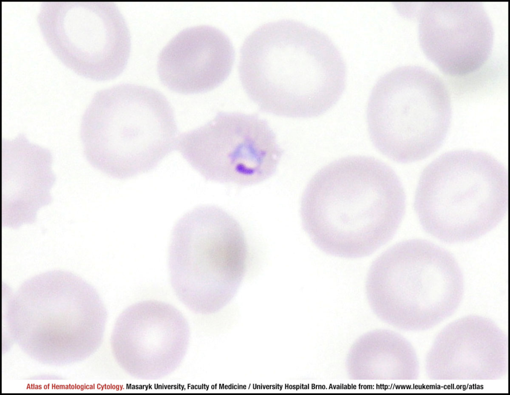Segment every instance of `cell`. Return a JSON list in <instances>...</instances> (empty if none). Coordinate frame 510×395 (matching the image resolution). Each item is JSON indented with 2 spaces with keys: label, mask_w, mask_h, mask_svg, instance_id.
Masks as SVG:
<instances>
[{
  "label": "cell",
  "mask_w": 510,
  "mask_h": 395,
  "mask_svg": "<svg viewBox=\"0 0 510 395\" xmlns=\"http://www.w3.org/2000/svg\"><path fill=\"white\" fill-rule=\"evenodd\" d=\"M419 40L426 57L452 76L480 69L491 53L494 31L477 2H431L418 10Z\"/></svg>",
  "instance_id": "9"
},
{
  "label": "cell",
  "mask_w": 510,
  "mask_h": 395,
  "mask_svg": "<svg viewBox=\"0 0 510 395\" xmlns=\"http://www.w3.org/2000/svg\"><path fill=\"white\" fill-rule=\"evenodd\" d=\"M48 47L66 67L96 81L113 79L128 63L129 31L111 2H45L37 17Z\"/></svg>",
  "instance_id": "7"
},
{
  "label": "cell",
  "mask_w": 510,
  "mask_h": 395,
  "mask_svg": "<svg viewBox=\"0 0 510 395\" xmlns=\"http://www.w3.org/2000/svg\"><path fill=\"white\" fill-rule=\"evenodd\" d=\"M405 195L395 171L373 157L352 155L318 170L302 194L304 230L324 253L369 256L395 234L405 211Z\"/></svg>",
  "instance_id": "1"
},
{
  "label": "cell",
  "mask_w": 510,
  "mask_h": 395,
  "mask_svg": "<svg viewBox=\"0 0 510 395\" xmlns=\"http://www.w3.org/2000/svg\"><path fill=\"white\" fill-rule=\"evenodd\" d=\"M248 261L242 227L218 206L197 207L173 227L168 268L172 284L183 297L232 293L246 273Z\"/></svg>",
  "instance_id": "6"
},
{
  "label": "cell",
  "mask_w": 510,
  "mask_h": 395,
  "mask_svg": "<svg viewBox=\"0 0 510 395\" xmlns=\"http://www.w3.org/2000/svg\"><path fill=\"white\" fill-rule=\"evenodd\" d=\"M240 78L250 99L266 113L311 118L324 114L343 93L346 69L328 36L301 22L264 24L241 49Z\"/></svg>",
  "instance_id": "2"
},
{
  "label": "cell",
  "mask_w": 510,
  "mask_h": 395,
  "mask_svg": "<svg viewBox=\"0 0 510 395\" xmlns=\"http://www.w3.org/2000/svg\"><path fill=\"white\" fill-rule=\"evenodd\" d=\"M506 168L483 151L445 152L423 170L414 209L423 229L442 242L476 240L501 222L508 211Z\"/></svg>",
  "instance_id": "4"
},
{
  "label": "cell",
  "mask_w": 510,
  "mask_h": 395,
  "mask_svg": "<svg viewBox=\"0 0 510 395\" xmlns=\"http://www.w3.org/2000/svg\"><path fill=\"white\" fill-rule=\"evenodd\" d=\"M176 148L206 180L240 186L273 176L283 153L265 120L241 112H218L179 134Z\"/></svg>",
  "instance_id": "8"
},
{
  "label": "cell",
  "mask_w": 510,
  "mask_h": 395,
  "mask_svg": "<svg viewBox=\"0 0 510 395\" xmlns=\"http://www.w3.org/2000/svg\"><path fill=\"white\" fill-rule=\"evenodd\" d=\"M2 144V225L15 229L34 222L37 211L50 203L55 176L49 151L23 135Z\"/></svg>",
  "instance_id": "11"
},
{
  "label": "cell",
  "mask_w": 510,
  "mask_h": 395,
  "mask_svg": "<svg viewBox=\"0 0 510 395\" xmlns=\"http://www.w3.org/2000/svg\"><path fill=\"white\" fill-rule=\"evenodd\" d=\"M234 50L228 37L209 25L185 28L161 50L157 71L163 84L182 94L210 91L228 77Z\"/></svg>",
  "instance_id": "10"
},
{
  "label": "cell",
  "mask_w": 510,
  "mask_h": 395,
  "mask_svg": "<svg viewBox=\"0 0 510 395\" xmlns=\"http://www.w3.org/2000/svg\"><path fill=\"white\" fill-rule=\"evenodd\" d=\"M448 91L431 71L420 66L396 68L374 86L367 108L370 139L382 154L401 163L434 152L450 126Z\"/></svg>",
  "instance_id": "5"
},
{
  "label": "cell",
  "mask_w": 510,
  "mask_h": 395,
  "mask_svg": "<svg viewBox=\"0 0 510 395\" xmlns=\"http://www.w3.org/2000/svg\"><path fill=\"white\" fill-rule=\"evenodd\" d=\"M175 115L153 88L119 84L98 91L86 110L81 137L86 158L118 179L148 172L176 148Z\"/></svg>",
  "instance_id": "3"
}]
</instances>
